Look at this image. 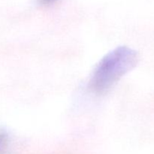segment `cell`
I'll return each instance as SVG.
<instances>
[{"mask_svg": "<svg viewBox=\"0 0 154 154\" xmlns=\"http://www.w3.org/2000/svg\"><path fill=\"white\" fill-rule=\"evenodd\" d=\"M138 53L120 46L107 54L95 68L89 82L90 90L96 95L108 93L123 76L137 66Z\"/></svg>", "mask_w": 154, "mask_h": 154, "instance_id": "obj_1", "label": "cell"}, {"mask_svg": "<svg viewBox=\"0 0 154 154\" xmlns=\"http://www.w3.org/2000/svg\"><path fill=\"white\" fill-rule=\"evenodd\" d=\"M8 147V135L5 131L0 130V154H6Z\"/></svg>", "mask_w": 154, "mask_h": 154, "instance_id": "obj_2", "label": "cell"}, {"mask_svg": "<svg viewBox=\"0 0 154 154\" xmlns=\"http://www.w3.org/2000/svg\"><path fill=\"white\" fill-rule=\"evenodd\" d=\"M60 0H37V4L42 7H49L56 4Z\"/></svg>", "mask_w": 154, "mask_h": 154, "instance_id": "obj_3", "label": "cell"}]
</instances>
